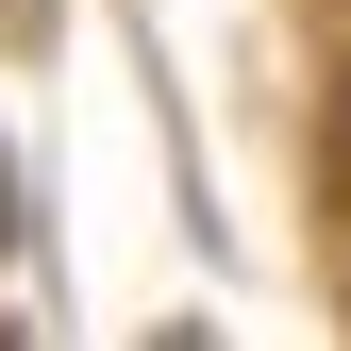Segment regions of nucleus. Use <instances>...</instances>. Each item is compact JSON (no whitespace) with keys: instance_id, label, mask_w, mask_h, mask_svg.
<instances>
[{"instance_id":"nucleus-1","label":"nucleus","mask_w":351,"mask_h":351,"mask_svg":"<svg viewBox=\"0 0 351 351\" xmlns=\"http://www.w3.org/2000/svg\"><path fill=\"white\" fill-rule=\"evenodd\" d=\"M0 234H17V184H0Z\"/></svg>"}]
</instances>
